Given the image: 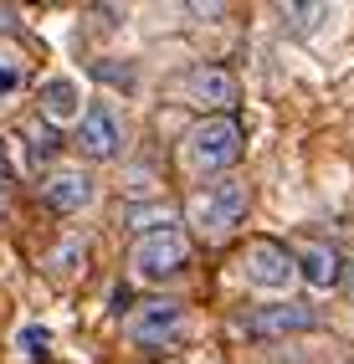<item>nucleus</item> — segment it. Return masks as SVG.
<instances>
[{"mask_svg": "<svg viewBox=\"0 0 354 364\" xmlns=\"http://www.w3.org/2000/svg\"><path fill=\"white\" fill-rule=\"evenodd\" d=\"M242 272H247V282H257V287H288L293 277H298V257L288 252V247H277V241H247V252H242Z\"/></svg>", "mask_w": 354, "mask_h": 364, "instance_id": "nucleus-3", "label": "nucleus"}, {"mask_svg": "<svg viewBox=\"0 0 354 364\" xmlns=\"http://www.w3.org/2000/svg\"><path fill=\"white\" fill-rule=\"evenodd\" d=\"M16 82H21L16 62H0V98H6V92H16Z\"/></svg>", "mask_w": 354, "mask_h": 364, "instance_id": "nucleus-16", "label": "nucleus"}, {"mask_svg": "<svg viewBox=\"0 0 354 364\" xmlns=\"http://www.w3.org/2000/svg\"><path fill=\"white\" fill-rule=\"evenodd\" d=\"M0 180H11V154H6V139H0Z\"/></svg>", "mask_w": 354, "mask_h": 364, "instance_id": "nucleus-17", "label": "nucleus"}, {"mask_svg": "<svg viewBox=\"0 0 354 364\" xmlns=\"http://www.w3.org/2000/svg\"><path fill=\"white\" fill-rule=\"evenodd\" d=\"M124 226L144 231V236H159V231H175V210L170 205H124Z\"/></svg>", "mask_w": 354, "mask_h": 364, "instance_id": "nucleus-12", "label": "nucleus"}, {"mask_svg": "<svg viewBox=\"0 0 354 364\" xmlns=\"http://www.w3.org/2000/svg\"><path fill=\"white\" fill-rule=\"evenodd\" d=\"M247 185L242 180H216V185H205V190H195L191 196V221L200 226V231H210V236H226L236 221L247 215Z\"/></svg>", "mask_w": 354, "mask_h": 364, "instance_id": "nucleus-1", "label": "nucleus"}, {"mask_svg": "<svg viewBox=\"0 0 354 364\" xmlns=\"http://www.w3.org/2000/svg\"><path fill=\"white\" fill-rule=\"evenodd\" d=\"M185 257H191V247H185V236H180V231L144 236V241L134 247V267H139V277H149V282L175 277L180 267H185Z\"/></svg>", "mask_w": 354, "mask_h": 364, "instance_id": "nucleus-5", "label": "nucleus"}, {"mask_svg": "<svg viewBox=\"0 0 354 364\" xmlns=\"http://www.w3.org/2000/svg\"><path fill=\"white\" fill-rule=\"evenodd\" d=\"M77 144H82V154H87V159H113L118 149H124V124L113 118L108 103H92V108L82 113Z\"/></svg>", "mask_w": 354, "mask_h": 364, "instance_id": "nucleus-7", "label": "nucleus"}, {"mask_svg": "<svg viewBox=\"0 0 354 364\" xmlns=\"http://www.w3.org/2000/svg\"><path fill=\"white\" fill-rule=\"evenodd\" d=\"M129 333H134V344H144V349H170L185 333V308L180 303H144L134 313Z\"/></svg>", "mask_w": 354, "mask_h": 364, "instance_id": "nucleus-4", "label": "nucleus"}, {"mask_svg": "<svg viewBox=\"0 0 354 364\" xmlns=\"http://www.w3.org/2000/svg\"><path fill=\"white\" fill-rule=\"evenodd\" d=\"M191 92H195L200 103H210V108H226L236 98V82H231L226 67H195L191 72Z\"/></svg>", "mask_w": 354, "mask_h": 364, "instance_id": "nucleus-11", "label": "nucleus"}, {"mask_svg": "<svg viewBox=\"0 0 354 364\" xmlns=\"http://www.w3.org/2000/svg\"><path fill=\"white\" fill-rule=\"evenodd\" d=\"M21 349H26V354H41V349H46V328H26V333H21Z\"/></svg>", "mask_w": 354, "mask_h": 364, "instance_id": "nucleus-15", "label": "nucleus"}, {"mask_svg": "<svg viewBox=\"0 0 354 364\" xmlns=\"http://www.w3.org/2000/svg\"><path fill=\"white\" fill-rule=\"evenodd\" d=\"M242 154V129L231 118H205V124L191 134V164L195 169H226Z\"/></svg>", "mask_w": 354, "mask_h": 364, "instance_id": "nucleus-2", "label": "nucleus"}, {"mask_svg": "<svg viewBox=\"0 0 354 364\" xmlns=\"http://www.w3.org/2000/svg\"><path fill=\"white\" fill-rule=\"evenodd\" d=\"M282 16H288L298 31H313L318 16H328V6H282Z\"/></svg>", "mask_w": 354, "mask_h": 364, "instance_id": "nucleus-13", "label": "nucleus"}, {"mask_svg": "<svg viewBox=\"0 0 354 364\" xmlns=\"http://www.w3.org/2000/svg\"><path fill=\"white\" fill-rule=\"evenodd\" d=\"M349 293H354V267H349Z\"/></svg>", "mask_w": 354, "mask_h": 364, "instance_id": "nucleus-18", "label": "nucleus"}, {"mask_svg": "<svg viewBox=\"0 0 354 364\" xmlns=\"http://www.w3.org/2000/svg\"><path fill=\"white\" fill-rule=\"evenodd\" d=\"M41 113L52 118V124H82V92L73 77H46L41 82Z\"/></svg>", "mask_w": 354, "mask_h": 364, "instance_id": "nucleus-10", "label": "nucleus"}, {"mask_svg": "<svg viewBox=\"0 0 354 364\" xmlns=\"http://www.w3.org/2000/svg\"><path fill=\"white\" fill-rule=\"evenodd\" d=\"M46 205L52 210H62V215H73V210H82L87 200H92V180L82 175V169H62V175H52L46 180Z\"/></svg>", "mask_w": 354, "mask_h": 364, "instance_id": "nucleus-9", "label": "nucleus"}, {"mask_svg": "<svg viewBox=\"0 0 354 364\" xmlns=\"http://www.w3.org/2000/svg\"><path fill=\"white\" fill-rule=\"evenodd\" d=\"M0 210H6V196H0Z\"/></svg>", "mask_w": 354, "mask_h": 364, "instance_id": "nucleus-19", "label": "nucleus"}, {"mask_svg": "<svg viewBox=\"0 0 354 364\" xmlns=\"http://www.w3.org/2000/svg\"><path fill=\"white\" fill-rule=\"evenodd\" d=\"M309 328H318V308H309V303H272L247 318V333H257V338H288V333H309Z\"/></svg>", "mask_w": 354, "mask_h": 364, "instance_id": "nucleus-6", "label": "nucleus"}, {"mask_svg": "<svg viewBox=\"0 0 354 364\" xmlns=\"http://www.w3.org/2000/svg\"><path fill=\"white\" fill-rule=\"evenodd\" d=\"M293 257H298V272L309 277L318 293H328V287L344 282V257H339L334 247H323V241H303Z\"/></svg>", "mask_w": 354, "mask_h": 364, "instance_id": "nucleus-8", "label": "nucleus"}, {"mask_svg": "<svg viewBox=\"0 0 354 364\" xmlns=\"http://www.w3.org/2000/svg\"><path fill=\"white\" fill-rule=\"evenodd\" d=\"M52 154H57V134L36 124V129H31V159L41 164V159H52Z\"/></svg>", "mask_w": 354, "mask_h": 364, "instance_id": "nucleus-14", "label": "nucleus"}]
</instances>
